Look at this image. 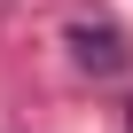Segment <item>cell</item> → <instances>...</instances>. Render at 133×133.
<instances>
[{
	"label": "cell",
	"mask_w": 133,
	"mask_h": 133,
	"mask_svg": "<svg viewBox=\"0 0 133 133\" xmlns=\"http://www.w3.org/2000/svg\"><path fill=\"white\" fill-rule=\"evenodd\" d=\"M63 39H71V63H78V71H102V78H117L133 63L125 55V31H110V24H71Z\"/></svg>",
	"instance_id": "obj_1"
}]
</instances>
